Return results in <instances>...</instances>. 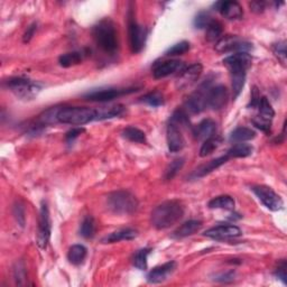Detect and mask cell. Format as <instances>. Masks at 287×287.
Returning <instances> with one entry per match:
<instances>
[{
    "label": "cell",
    "instance_id": "obj_1",
    "mask_svg": "<svg viewBox=\"0 0 287 287\" xmlns=\"http://www.w3.org/2000/svg\"><path fill=\"white\" fill-rule=\"evenodd\" d=\"M184 215V207L177 200H170L160 203L154 209L151 222L155 229L164 230L176 224Z\"/></svg>",
    "mask_w": 287,
    "mask_h": 287
},
{
    "label": "cell",
    "instance_id": "obj_2",
    "mask_svg": "<svg viewBox=\"0 0 287 287\" xmlns=\"http://www.w3.org/2000/svg\"><path fill=\"white\" fill-rule=\"evenodd\" d=\"M92 36L95 44L105 53L115 54L118 50V37L116 25L110 18L99 20L92 28Z\"/></svg>",
    "mask_w": 287,
    "mask_h": 287
},
{
    "label": "cell",
    "instance_id": "obj_3",
    "mask_svg": "<svg viewBox=\"0 0 287 287\" xmlns=\"http://www.w3.org/2000/svg\"><path fill=\"white\" fill-rule=\"evenodd\" d=\"M5 86L17 99L23 101L34 100L42 90L39 83L23 76L10 77L5 82Z\"/></svg>",
    "mask_w": 287,
    "mask_h": 287
},
{
    "label": "cell",
    "instance_id": "obj_4",
    "mask_svg": "<svg viewBox=\"0 0 287 287\" xmlns=\"http://www.w3.org/2000/svg\"><path fill=\"white\" fill-rule=\"evenodd\" d=\"M97 120V110L87 107H61L57 121L73 126H82Z\"/></svg>",
    "mask_w": 287,
    "mask_h": 287
},
{
    "label": "cell",
    "instance_id": "obj_5",
    "mask_svg": "<svg viewBox=\"0 0 287 287\" xmlns=\"http://www.w3.org/2000/svg\"><path fill=\"white\" fill-rule=\"evenodd\" d=\"M107 207L116 214H133L138 208V201L128 191L120 190L107 196Z\"/></svg>",
    "mask_w": 287,
    "mask_h": 287
},
{
    "label": "cell",
    "instance_id": "obj_6",
    "mask_svg": "<svg viewBox=\"0 0 287 287\" xmlns=\"http://www.w3.org/2000/svg\"><path fill=\"white\" fill-rule=\"evenodd\" d=\"M211 80H206L197 88L193 93H191L185 100V111L191 115H197L204 111L208 108V94L211 89Z\"/></svg>",
    "mask_w": 287,
    "mask_h": 287
},
{
    "label": "cell",
    "instance_id": "obj_7",
    "mask_svg": "<svg viewBox=\"0 0 287 287\" xmlns=\"http://www.w3.org/2000/svg\"><path fill=\"white\" fill-rule=\"evenodd\" d=\"M128 34H129V46L130 51L134 54L140 53L145 46L147 38L146 28L139 25L135 19L134 9L128 11Z\"/></svg>",
    "mask_w": 287,
    "mask_h": 287
},
{
    "label": "cell",
    "instance_id": "obj_8",
    "mask_svg": "<svg viewBox=\"0 0 287 287\" xmlns=\"http://www.w3.org/2000/svg\"><path fill=\"white\" fill-rule=\"evenodd\" d=\"M139 88H106V89H95L83 94V98L92 102H108L122 95L137 92Z\"/></svg>",
    "mask_w": 287,
    "mask_h": 287
},
{
    "label": "cell",
    "instance_id": "obj_9",
    "mask_svg": "<svg viewBox=\"0 0 287 287\" xmlns=\"http://www.w3.org/2000/svg\"><path fill=\"white\" fill-rule=\"evenodd\" d=\"M251 191L268 210L280 211L283 209V199L272 188L267 187V185H255L251 188Z\"/></svg>",
    "mask_w": 287,
    "mask_h": 287
},
{
    "label": "cell",
    "instance_id": "obj_10",
    "mask_svg": "<svg viewBox=\"0 0 287 287\" xmlns=\"http://www.w3.org/2000/svg\"><path fill=\"white\" fill-rule=\"evenodd\" d=\"M214 49L219 53H248L253 49V45L237 35H224L215 43Z\"/></svg>",
    "mask_w": 287,
    "mask_h": 287
},
{
    "label": "cell",
    "instance_id": "obj_11",
    "mask_svg": "<svg viewBox=\"0 0 287 287\" xmlns=\"http://www.w3.org/2000/svg\"><path fill=\"white\" fill-rule=\"evenodd\" d=\"M52 231V222L49 207L46 202H42L39 209L38 218V232H37V244L40 249H46L50 242Z\"/></svg>",
    "mask_w": 287,
    "mask_h": 287
},
{
    "label": "cell",
    "instance_id": "obj_12",
    "mask_svg": "<svg viewBox=\"0 0 287 287\" xmlns=\"http://www.w3.org/2000/svg\"><path fill=\"white\" fill-rule=\"evenodd\" d=\"M251 62H253V57L249 53H235L223 59V64L228 68L230 73H236V72L247 73L251 67Z\"/></svg>",
    "mask_w": 287,
    "mask_h": 287
},
{
    "label": "cell",
    "instance_id": "obj_13",
    "mask_svg": "<svg viewBox=\"0 0 287 287\" xmlns=\"http://www.w3.org/2000/svg\"><path fill=\"white\" fill-rule=\"evenodd\" d=\"M184 68V62L179 61V59H167V61L154 65L153 75L155 79H164V77L175 74L177 72H182Z\"/></svg>",
    "mask_w": 287,
    "mask_h": 287
},
{
    "label": "cell",
    "instance_id": "obj_14",
    "mask_svg": "<svg viewBox=\"0 0 287 287\" xmlns=\"http://www.w3.org/2000/svg\"><path fill=\"white\" fill-rule=\"evenodd\" d=\"M242 232L240 228L233 224H221L213 227L204 232V236L215 240H223V239H231L240 237Z\"/></svg>",
    "mask_w": 287,
    "mask_h": 287
},
{
    "label": "cell",
    "instance_id": "obj_15",
    "mask_svg": "<svg viewBox=\"0 0 287 287\" xmlns=\"http://www.w3.org/2000/svg\"><path fill=\"white\" fill-rule=\"evenodd\" d=\"M229 99V93L225 86L218 85L211 87L208 94V107L212 108L213 110H221L227 106Z\"/></svg>",
    "mask_w": 287,
    "mask_h": 287
},
{
    "label": "cell",
    "instance_id": "obj_16",
    "mask_svg": "<svg viewBox=\"0 0 287 287\" xmlns=\"http://www.w3.org/2000/svg\"><path fill=\"white\" fill-rule=\"evenodd\" d=\"M167 146L171 153H178L185 147V139L181 131V128L174 124H169L166 129Z\"/></svg>",
    "mask_w": 287,
    "mask_h": 287
},
{
    "label": "cell",
    "instance_id": "obj_17",
    "mask_svg": "<svg viewBox=\"0 0 287 287\" xmlns=\"http://www.w3.org/2000/svg\"><path fill=\"white\" fill-rule=\"evenodd\" d=\"M175 269H176L175 261L165 262L163 265L153 268L147 275V280L152 284L163 283L166 279H169L171 275L175 272Z\"/></svg>",
    "mask_w": 287,
    "mask_h": 287
},
{
    "label": "cell",
    "instance_id": "obj_18",
    "mask_svg": "<svg viewBox=\"0 0 287 287\" xmlns=\"http://www.w3.org/2000/svg\"><path fill=\"white\" fill-rule=\"evenodd\" d=\"M214 8L224 18L230 20L241 19L243 16L241 5L237 2H219L214 5Z\"/></svg>",
    "mask_w": 287,
    "mask_h": 287
},
{
    "label": "cell",
    "instance_id": "obj_19",
    "mask_svg": "<svg viewBox=\"0 0 287 287\" xmlns=\"http://www.w3.org/2000/svg\"><path fill=\"white\" fill-rule=\"evenodd\" d=\"M202 71H203V67L200 63H194L188 68H184L181 73H179L177 87L182 89L193 85V83L200 77Z\"/></svg>",
    "mask_w": 287,
    "mask_h": 287
},
{
    "label": "cell",
    "instance_id": "obj_20",
    "mask_svg": "<svg viewBox=\"0 0 287 287\" xmlns=\"http://www.w3.org/2000/svg\"><path fill=\"white\" fill-rule=\"evenodd\" d=\"M215 133H217V122L212 119H203L193 128V135L197 140H207L215 136Z\"/></svg>",
    "mask_w": 287,
    "mask_h": 287
},
{
    "label": "cell",
    "instance_id": "obj_21",
    "mask_svg": "<svg viewBox=\"0 0 287 287\" xmlns=\"http://www.w3.org/2000/svg\"><path fill=\"white\" fill-rule=\"evenodd\" d=\"M202 225L203 223L200 220H189L187 222L179 225L178 228L172 233V238L182 239L192 236L202 228Z\"/></svg>",
    "mask_w": 287,
    "mask_h": 287
},
{
    "label": "cell",
    "instance_id": "obj_22",
    "mask_svg": "<svg viewBox=\"0 0 287 287\" xmlns=\"http://www.w3.org/2000/svg\"><path fill=\"white\" fill-rule=\"evenodd\" d=\"M137 236H138V231L131 228H126L110 233L109 236H107L106 238L102 239V242L115 243L124 240H134L135 238H137Z\"/></svg>",
    "mask_w": 287,
    "mask_h": 287
},
{
    "label": "cell",
    "instance_id": "obj_23",
    "mask_svg": "<svg viewBox=\"0 0 287 287\" xmlns=\"http://www.w3.org/2000/svg\"><path fill=\"white\" fill-rule=\"evenodd\" d=\"M230 158L224 155V156H220L215 159H212L211 161H209L208 164L202 165L201 167H199L194 173H193V177L195 178H200L206 176L208 174H210L213 171H215L217 169H219L220 166H222L223 164H225L227 161H228Z\"/></svg>",
    "mask_w": 287,
    "mask_h": 287
},
{
    "label": "cell",
    "instance_id": "obj_24",
    "mask_svg": "<svg viewBox=\"0 0 287 287\" xmlns=\"http://www.w3.org/2000/svg\"><path fill=\"white\" fill-rule=\"evenodd\" d=\"M126 107L122 105H116L110 107H102L97 110V120H105L124 115Z\"/></svg>",
    "mask_w": 287,
    "mask_h": 287
},
{
    "label": "cell",
    "instance_id": "obj_25",
    "mask_svg": "<svg viewBox=\"0 0 287 287\" xmlns=\"http://www.w3.org/2000/svg\"><path fill=\"white\" fill-rule=\"evenodd\" d=\"M254 152V147L248 144L238 142L236 145H233L228 152H227V156L229 158H244L250 156Z\"/></svg>",
    "mask_w": 287,
    "mask_h": 287
},
{
    "label": "cell",
    "instance_id": "obj_26",
    "mask_svg": "<svg viewBox=\"0 0 287 287\" xmlns=\"http://www.w3.org/2000/svg\"><path fill=\"white\" fill-rule=\"evenodd\" d=\"M88 254L87 248L83 244H73L68 253V259L72 265H81L85 261Z\"/></svg>",
    "mask_w": 287,
    "mask_h": 287
},
{
    "label": "cell",
    "instance_id": "obj_27",
    "mask_svg": "<svg viewBox=\"0 0 287 287\" xmlns=\"http://www.w3.org/2000/svg\"><path fill=\"white\" fill-rule=\"evenodd\" d=\"M256 137V133L248 127H238L232 131L229 137V140L231 142H244L254 139Z\"/></svg>",
    "mask_w": 287,
    "mask_h": 287
},
{
    "label": "cell",
    "instance_id": "obj_28",
    "mask_svg": "<svg viewBox=\"0 0 287 287\" xmlns=\"http://www.w3.org/2000/svg\"><path fill=\"white\" fill-rule=\"evenodd\" d=\"M83 58H85V53L83 52H70L62 54L58 57V63L63 68H70L73 67V65L80 64L83 61Z\"/></svg>",
    "mask_w": 287,
    "mask_h": 287
},
{
    "label": "cell",
    "instance_id": "obj_29",
    "mask_svg": "<svg viewBox=\"0 0 287 287\" xmlns=\"http://www.w3.org/2000/svg\"><path fill=\"white\" fill-rule=\"evenodd\" d=\"M208 207L210 209H222L230 211L235 209V200L229 195H220L209 202Z\"/></svg>",
    "mask_w": 287,
    "mask_h": 287
},
{
    "label": "cell",
    "instance_id": "obj_30",
    "mask_svg": "<svg viewBox=\"0 0 287 287\" xmlns=\"http://www.w3.org/2000/svg\"><path fill=\"white\" fill-rule=\"evenodd\" d=\"M257 109L259 110L258 116H256L257 118L262 119V120H265V121L272 122L273 118L275 116V111L273 109L271 102H269L268 99L266 97H261L260 98L259 105H258V107H257Z\"/></svg>",
    "mask_w": 287,
    "mask_h": 287
},
{
    "label": "cell",
    "instance_id": "obj_31",
    "mask_svg": "<svg viewBox=\"0 0 287 287\" xmlns=\"http://www.w3.org/2000/svg\"><path fill=\"white\" fill-rule=\"evenodd\" d=\"M223 34V26L219 20H214L209 24L206 32V38L208 42H218Z\"/></svg>",
    "mask_w": 287,
    "mask_h": 287
},
{
    "label": "cell",
    "instance_id": "obj_32",
    "mask_svg": "<svg viewBox=\"0 0 287 287\" xmlns=\"http://www.w3.org/2000/svg\"><path fill=\"white\" fill-rule=\"evenodd\" d=\"M230 75H231L233 99H237L244 87L247 73H244V72H236V73H230Z\"/></svg>",
    "mask_w": 287,
    "mask_h": 287
},
{
    "label": "cell",
    "instance_id": "obj_33",
    "mask_svg": "<svg viewBox=\"0 0 287 287\" xmlns=\"http://www.w3.org/2000/svg\"><path fill=\"white\" fill-rule=\"evenodd\" d=\"M122 137L125 139H127L131 142H138L144 144L146 142V135L142 130L136 128V127H127L122 130L121 133Z\"/></svg>",
    "mask_w": 287,
    "mask_h": 287
},
{
    "label": "cell",
    "instance_id": "obj_34",
    "mask_svg": "<svg viewBox=\"0 0 287 287\" xmlns=\"http://www.w3.org/2000/svg\"><path fill=\"white\" fill-rule=\"evenodd\" d=\"M152 253L151 248H142L138 251H136V254L133 257V265L139 269V271H146L147 269V259L149 254Z\"/></svg>",
    "mask_w": 287,
    "mask_h": 287
},
{
    "label": "cell",
    "instance_id": "obj_35",
    "mask_svg": "<svg viewBox=\"0 0 287 287\" xmlns=\"http://www.w3.org/2000/svg\"><path fill=\"white\" fill-rule=\"evenodd\" d=\"M220 145H221V138L218 136H213L211 138L204 140L200 149V156L201 157L209 156V155H211L215 149H218Z\"/></svg>",
    "mask_w": 287,
    "mask_h": 287
},
{
    "label": "cell",
    "instance_id": "obj_36",
    "mask_svg": "<svg viewBox=\"0 0 287 287\" xmlns=\"http://www.w3.org/2000/svg\"><path fill=\"white\" fill-rule=\"evenodd\" d=\"M139 102L146 104L151 107H160L164 105V95L159 91L149 92L139 98Z\"/></svg>",
    "mask_w": 287,
    "mask_h": 287
},
{
    "label": "cell",
    "instance_id": "obj_37",
    "mask_svg": "<svg viewBox=\"0 0 287 287\" xmlns=\"http://www.w3.org/2000/svg\"><path fill=\"white\" fill-rule=\"evenodd\" d=\"M95 232V223H94V219L91 217V215H87V217L83 219L81 227H80V235L86 238V239H90L94 236Z\"/></svg>",
    "mask_w": 287,
    "mask_h": 287
},
{
    "label": "cell",
    "instance_id": "obj_38",
    "mask_svg": "<svg viewBox=\"0 0 287 287\" xmlns=\"http://www.w3.org/2000/svg\"><path fill=\"white\" fill-rule=\"evenodd\" d=\"M184 158H176L172 161V163L167 166V169L165 171V179L166 181H170V179H173L177 173L182 170V167L184 166Z\"/></svg>",
    "mask_w": 287,
    "mask_h": 287
},
{
    "label": "cell",
    "instance_id": "obj_39",
    "mask_svg": "<svg viewBox=\"0 0 287 287\" xmlns=\"http://www.w3.org/2000/svg\"><path fill=\"white\" fill-rule=\"evenodd\" d=\"M191 49V45L189 42L187 40H182L179 43H176L173 45L172 47H170L169 50L165 52L166 56H177V55H183L187 52H189Z\"/></svg>",
    "mask_w": 287,
    "mask_h": 287
},
{
    "label": "cell",
    "instance_id": "obj_40",
    "mask_svg": "<svg viewBox=\"0 0 287 287\" xmlns=\"http://www.w3.org/2000/svg\"><path fill=\"white\" fill-rule=\"evenodd\" d=\"M170 122L178 126L179 128H181V126H183V127H188V126H190L188 112L183 109L175 110L171 117Z\"/></svg>",
    "mask_w": 287,
    "mask_h": 287
},
{
    "label": "cell",
    "instance_id": "obj_41",
    "mask_svg": "<svg viewBox=\"0 0 287 287\" xmlns=\"http://www.w3.org/2000/svg\"><path fill=\"white\" fill-rule=\"evenodd\" d=\"M211 22H212V18L210 14L207 13V11H200V13L195 16L193 24L195 28L202 29V28H207Z\"/></svg>",
    "mask_w": 287,
    "mask_h": 287
},
{
    "label": "cell",
    "instance_id": "obj_42",
    "mask_svg": "<svg viewBox=\"0 0 287 287\" xmlns=\"http://www.w3.org/2000/svg\"><path fill=\"white\" fill-rule=\"evenodd\" d=\"M273 52L280 62L283 64L286 63V42L280 40L278 43L273 45Z\"/></svg>",
    "mask_w": 287,
    "mask_h": 287
},
{
    "label": "cell",
    "instance_id": "obj_43",
    "mask_svg": "<svg viewBox=\"0 0 287 287\" xmlns=\"http://www.w3.org/2000/svg\"><path fill=\"white\" fill-rule=\"evenodd\" d=\"M287 264H286V260L285 259H282L279 262H278V265L276 267V269H275V276H276L278 279L282 280V282L284 284L287 283Z\"/></svg>",
    "mask_w": 287,
    "mask_h": 287
},
{
    "label": "cell",
    "instance_id": "obj_44",
    "mask_svg": "<svg viewBox=\"0 0 287 287\" xmlns=\"http://www.w3.org/2000/svg\"><path fill=\"white\" fill-rule=\"evenodd\" d=\"M14 273H15V279H16L17 284L23 285L24 284L23 280L26 278V274H25V266H24L22 261L17 262L15 269H14Z\"/></svg>",
    "mask_w": 287,
    "mask_h": 287
},
{
    "label": "cell",
    "instance_id": "obj_45",
    "mask_svg": "<svg viewBox=\"0 0 287 287\" xmlns=\"http://www.w3.org/2000/svg\"><path fill=\"white\" fill-rule=\"evenodd\" d=\"M85 131H86L85 128H73L72 130H70L69 133H67V135H65V140H67V142H69V144L73 142L77 137L82 135Z\"/></svg>",
    "mask_w": 287,
    "mask_h": 287
},
{
    "label": "cell",
    "instance_id": "obj_46",
    "mask_svg": "<svg viewBox=\"0 0 287 287\" xmlns=\"http://www.w3.org/2000/svg\"><path fill=\"white\" fill-rule=\"evenodd\" d=\"M36 29H37V24H36V23L32 24L31 26L27 27V31L25 32V34H24V36H23V42H24V43H28V42L33 38V36H34L35 32H36Z\"/></svg>",
    "mask_w": 287,
    "mask_h": 287
},
{
    "label": "cell",
    "instance_id": "obj_47",
    "mask_svg": "<svg viewBox=\"0 0 287 287\" xmlns=\"http://www.w3.org/2000/svg\"><path fill=\"white\" fill-rule=\"evenodd\" d=\"M249 7L250 9L254 11V13H257V14H260L262 13L266 9V3L264 2H251L249 4Z\"/></svg>",
    "mask_w": 287,
    "mask_h": 287
},
{
    "label": "cell",
    "instance_id": "obj_48",
    "mask_svg": "<svg viewBox=\"0 0 287 287\" xmlns=\"http://www.w3.org/2000/svg\"><path fill=\"white\" fill-rule=\"evenodd\" d=\"M214 279L217 280V282H221V283L232 282V280L235 279V273L229 272V273H225V274H221V275H218V276L215 277Z\"/></svg>",
    "mask_w": 287,
    "mask_h": 287
},
{
    "label": "cell",
    "instance_id": "obj_49",
    "mask_svg": "<svg viewBox=\"0 0 287 287\" xmlns=\"http://www.w3.org/2000/svg\"><path fill=\"white\" fill-rule=\"evenodd\" d=\"M259 101H260V95L258 93V90H257V88H254L253 94H251L250 105L248 107L253 108V109H257V107H258V105H259Z\"/></svg>",
    "mask_w": 287,
    "mask_h": 287
}]
</instances>
